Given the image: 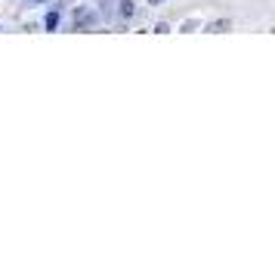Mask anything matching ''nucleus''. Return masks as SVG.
<instances>
[{
	"mask_svg": "<svg viewBox=\"0 0 275 266\" xmlns=\"http://www.w3.org/2000/svg\"><path fill=\"white\" fill-rule=\"evenodd\" d=\"M223 31H229V19H217L210 25V34H223Z\"/></svg>",
	"mask_w": 275,
	"mask_h": 266,
	"instance_id": "1",
	"label": "nucleus"
},
{
	"mask_svg": "<svg viewBox=\"0 0 275 266\" xmlns=\"http://www.w3.org/2000/svg\"><path fill=\"white\" fill-rule=\"evenodd\" d=\"M121 16H124V19L133 16V0H124V4H121Z\"/></svg>",
	"mask_w": 275,
	"mask_h": 266,
	"instance_id": "2",
	"label": "nucleus"
},
{
	"mask_svg": "<svg viewBox=\"0 0 275 266\" xmlns=\"http://www.w3.org/2000/svg\"><path fill=\"white\" fill-rule=\"evenodd\" d=\"M56 25H59V16H56V13H50V16H47V28H50V31H53V28H56Z\"/></svg>",
	"mask_w": 275,
	"mask_h": 266,
	"instance_id": "3",
	"label": "nucleus"
},
{
	"mask_svg": "<svg viewBox=\"0 0 275 266\" xmlns=\"http://www.w3.org/2000/svg\"><path fill=\"white\" fill-rule=\"evenodd\" d=\"M25 4H31V7H41V4H53V0H25Z\"/></svg>",
	"mask_w": 275,
	"mask_h": 266,
	"instance_id": "4",
	"label": "nucleus"
}]
</instances>
